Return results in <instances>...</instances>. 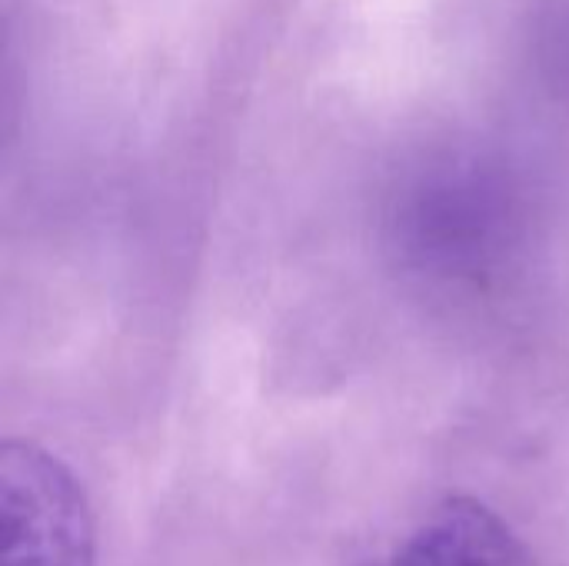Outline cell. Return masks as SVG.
I'll use <instances>...</instances> for the list:
<instances>
[{"label": "cell", "mask_w": 569, "mask_h": 566, "mask_svg": "<svg viewBox=\"0 0 569 566\" xmlns=\"http://www.w3.org/2000/svg\"><path fill=\"white\" fill-rule=\"evenodd\" d=\"M3 566H93V524L83 487L43 447L0 450Z\"/></svg>", "instance_id": "6da1fadb"}, {"label": "cell", "mask_w": 569, "mask_h": 566, "mask_svg": "<svg viewBox=\"0 0 569 566\" xmlns=\"http://www.w3.org/2000/svg\"><path fill=\"white\" fill-rule=\"evenodd\" d=\"M507 520L473 497L437 504L380 566H523Z\"/></svg>", "instance_id": "7a4b0ae2"}]
</instances>
